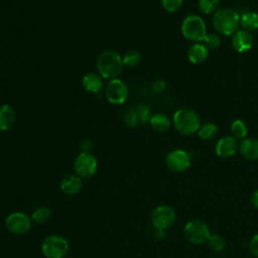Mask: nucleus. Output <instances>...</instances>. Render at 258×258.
<instances>
[{
    "instance_id": "nucleus-32",
    "label": "nucleus",
    "mask_w": 258,
    "mask_h": 258,
    "mask_svg": "<svg viewBox=\"0 0 258 258\" xmlns=\"http://www.w3.org/2000/svg\"><path fill=\"white\" fill-rule=\"evenodd\" d=\"M93 143L91 142L90 139H84L81 142V149L83 150V152H90V149L92 148Z\"/></svg>"
},
{
    "instance_id": "nucleus-7",
    "label": "nucleus",
    "mask_w": 258,
    "mask_h": 258,
    "mask_svg": "<svg viewBox=\"0 0 258 258\" xmlns=\"http://www.w3.org/2000/svg\"><path fill=\"white\" fill-rule=\"evenodd\" d=\"M74 170L82 178H91L98 170V160L91 152L82 151L74 160Z\"/></svg>"
},
{
    "instance_id": "nucleus-19",
    "label": "nucleus",
    "mask_w": 258,
    "mask_h": 258,
    "mask_svg": "<svg viewBox=\"0 0 258 258\" xmlns=\"http://www.w3.org/2000/svg\"><path fill=\"white\" fill-rule=\"evenodd\" d=\"M149 124L154 131L164 132L170 127L171 121L167 115L162 114V113H157V114H154L151 116V118L149 120Z\"/></svg>"
},
{
    "instance_id": "nucleus-13",
    "label": "nucleus",
    "mask_w": 258,
    "mask_h": 258,
    "mask_svg": "<svg viewBox=\"0 0 258 258\" xmlns=\"http://www.w3.org/2000/svg\"><path fill=\"white\" fill-rule=\"evenodd\" d=\"M253 37L249 31L244 29H239L233 34L232 37V46L233 48L240 53L250 50L253 46Z\"/></svg>"
},
{
    "instance_id": "nucleus-22",
    "label": "nucleus",
    "mask_w": 258,
    "mask_h": 258,
    "mask_svg": "<svg viewBox=\"0 0 258 258\" xmlns=\"http://www.w3.org/2000/svg\"><path fill=\"white\" fill-rule=\"evenodd\" d=\"M217 134H218V127L216 124L211 123V122L201 125V127L198 131L199 137L204 140H211V139L215 138L217 136Z\"/></svg>"
},
{
    "instance_id": "nucleus-29",
    "label": "nucleus",
    "mask_w": 258,
    "mask_h": 258,
    "mask_svg": "<svg viewBox=\"0 0 258 258\" xmlns=\"http://www.w3.org/2000/svg\"><path fill=\"white\" fill-rule=\"evenodd\" d=\"M163 9L169 13L177 11L183 3V0H160Z\"/></svg>"
},
{
    "instance_id": "nucleus-18",
    "label": "nucleus",
    "mask_w": 258,
    "mask_h": 258,
    "mask_svg": "<svg viewBox=\"0 0 258 258\" xmlns=\"http://www.w3.org/2000/svg\"><path fill=\"white\" fill-rule=\"evenodd\" d=\"M209 49L204 43H195L187 50V58L192 63H202L208 57Z\"/></svg>"
},
{
    "instance_id": "nucleus-2",
    "label": "nucleus",
    "mask_w": 258,
    "mask_h": 258,
    "mask_svg": "<svg viewBox=\"0 0 258 258\" xmlns=\"http://www.w3.org/2000/svg\"><path fill=\"white\" fill-rule=\"evenodd\" d=\"M214 28L223 35H233L240 27V16L231 8L218 9L213 16Z\"/></svg>"
},
{
    "instance_id": "nucleus-12",
    "label": "nucleus",
    "mask_w": 258,
    "mask_h": 258,
    "mask_svg": "<svg viewBox=\"0 0 258 258\" xmlns=\"http://www.w3.org/2000/svg\"><path fill=\"white\" fill-rule=\"evenodd\" d=\"M239 145L237 140L233 136H224L216 143V154L222 158H228L233 156L238 150Z\"/></svg>"
},
{
    "instance_id": "nucleus-16",
    "label": "nucleus",
    "mask_w": 258,
    "mask_h": 258,
    "mask_svg": "<svg viewBox=\"0 0 258 258\" xmlns=\"http://www.w3.org/2000/svg\"><path fill=\"white\" fill-rule=\"evenodd\" d=\"M83 88L93 94L99 93L103 89V78L96 73H88L82 78Z\"/></svg>"
},
{
    "instance_id": "nucleus-20",
    "label": "nucleus",
    "mask_w": 258,
    "mask_h": 258,
    "mask_svg": "<svg viewBox=\"0 0 258 258\" xmlns=\"http://www.w3.org/2000/svg\"><path fill=\"white\" fill-rule=\"evenodd\" d=\"M240 25L246 31H254L258 28V14L254 11H246L240 16Z\"/></svg>"
},
{
    "instance_id": "nucleus-6",
    "label": "nucleus",
    "mask_w": 258,
    "mask_h": 258,
    "mask_svg": "<svg viewBox=\"0 0 258 258\" xmlns=\"http://www.w3.org/2000/svg\"><path fill=\"white\" fill-rule=\"evenodd\" d=\"M183 36L191 41H203L207 35V26L204 19L199 15H188L181 23Z\"/></svg>"
},
{
    "instance_id": "nucleus-23",
    "label": "nucleus",
    "mask_w": 258,
    "mask_h": 258,
    "mask_svg": "<svg viewBox=\"0 0 258 258\" xmlns=\"http://www.w3.org/2000/svg\"><path fill=\"white\" fill-rule=\"evenodd\" d=\"M231 132L233 134V137H235L236 139H242L243 140L247 136L248 129H247L246 124L242 120L236 119L232 122Z\"/></svg>"
},
{
    "instance_id": "nucleus-14",
    "label": "nucleus",
    "mask_w": 258,
    "mask_h": 258,
    "mask_svg": "<svg viewBox=\"0 0 258 258\" xmlns=\"http://www.w3.org/2000/svg\"><path fill=\"white\" fill-rule=\"evenodd\" d=\"M82 186H83V178L77 175L76 173L64 175L59 182L60 190L63 194L69 196H74L78 194L82 189Z\"/></svg>"
},
{
    "instance_id": "nucleus-24",
    "label": "nucleus",
    "mask_w": 258,
    "mask_h": 258,
    "mask_svg": "<svg viewBox=\"0 0 258 258\" xmlns=\"http://www.w3.org/2000/svg\"><path fill=\"white\" fill-rule=\"evenodd\" d=\"M50 215H51V212L49 210V208L47 207H39L37 209H35L30 218L32 220V222L34 223H37V224H42V223H45L49 220L50 218Z\"/></svg>"
},
{
    "instance_id": "nucleus-33",
    "label": "nucleus",
    "mask_w": 258,
    "mask_h": 258,
    "mask_svg": "<svg viewBox=\"0 0 258 258\" xmlns=\"http://www.w3.org/2000/svg\"><path fill=\"white\" fill-rule=\"evenodd\" d=\"M250 202H251V205L255 208V209H258V189L254 190L250 197Z\"/></svg>"
},
{
    "instance_id": "nucleus-25",
    "label": "nucleus",
    "mask_w": 258,
    "mask_h": 258,
    "mask_svg": "<svg viewBox=\"0 0 258 258\" xmlns=\"http://www.w3.org/2000/svg\"><path fill=\"white\" fill-rule=\"evenodd\" d=\"M207 245L214 252H221L226 248V240L219 234H213L210 236Z\"/></svg>"
},
{
    "instance_id": "nucleus-8",
    "label": "nucleus",
    "mask_w": 258,
    "mask_h": 258,
    "mask_svg": "<svg viewBox=\"0 0 258 258\" xmlns=\"http://www.w3.org/2000/svg\"><path fill=\"white\" fill-rule=\"evenodd\" d=\"M105 95L109 103L113 105L124 104L129 96V89L127 84L119 79L110 80L105 89Z\"/></svg>"
},
{
    "instance_id": "nucleus-5",
    "label": "nucleus",
    "mask_w": 258,
    "mask_h": 258,
    "mask_svg": "<svg viewBox=\"0 0 258 258\" xmlns=\"http://www.w3.org/2000/svg\"><path fill=\"white\" fill-rule=\"evenodd\" d=\"M184 238L194 245H203L207 244L211 234L210 228L208 225L198 219H194L188 221L183 228Z\"/></svg>"
},
{
    "instance_id": "nucleus-31",
    "label": "nucleus",
    "mask_w": 258,
    "mask_h": 258,
    "mask_svg": "<svg viewBox=\"0 0 258 258\" xmlns=\"http://www.w3.org/2000/svg\"><path fill=\"white\" fill-rule=\"evenodd\" d=\"M151 88L155 93H162L166 89V83L163 80H156L152 83Z\"/></svg>"
},
{
    "instance_id": "nucleus-11",
    "label": "nucleus",
    "mask_w": 258,
    "mask_h": 258,
    "mask_svg": "<svg viewBox=\"0 0 258 258\" xmlns=\"http://www.w3.org/2000/svg\"><path fill=\"white\" fill-rule=\"evenodd\" d=\"M191 158L188 152L183 149L171 150L165 157V163L169 170L180 173L190 166Z\"/></svg>"
},
{
    "instance_id": "nucleus-27",
    "label": "nucleus",
    "mask_w": 258,
    "mask_h": 258,
    "mask_svg": "<svg viewBox=\"0 0 258 258\" xmlns=\"http://www.w3.org/2000/svg\"><path fill=\"white\" fill-rule=\"evenodd\" d=\"M220 5V0H199L198 6L201 12L205 14L215 13Z\"/></svg>"
},
{
    "instance_id": "nucleus-28",
    "label": "nucleus",
    "mask_w": 258,
    "mask_h": 258,
    "mask_svg": "<svg viewBox=\"0 0 258 258\" xmlns=\"http://www.w3.org/2000/svg\"><path fill=\"white\" fill-rule=\"evenodd\" d=\"M203 41L208 49H216L221 45V38L218 34L215 33L207 34Z\"/></svg>"
},
{
    "instance_id": "nucleus-9",
    "label": "nucleus",
    "mask_w": 258,
    "mask_h": 258,
    "mask_svg": "<svg viewBox=\"0 0 258 258\" xmlns=\"http://www.w3.org/2000/svg\"><path fill=\"white\" fill-rule=\"evenodd\" d=\"M176 219L175 211L168 205L156 207L151 214V223L158 231H164L170 228Z\"/></svg>"
},
{
    "instance_id": "nucleus-10",
    "label": "nucleus",
    "mask_w": 258,
    "mask_h": 258,
    "mask_svg": "<svg viewBox=\"0 0 258 258\" xmlns=\"http://www.w3.org/2000/svg\"><path fill=\"white\" fill-rule=\"evenodd\" d=\"M4 224L11 234L24 235L31 229L32 220L22 212H13L6 217Z\"/></svg>"
},
{
    "instance_id": "nucleus-30",
    "label": "nucleus",
    "mask_w": 258,
    "mask_h": 258,
    "mask_svg": "<svg viewBox=\"0 0 258 258\" xmlns=\"http://www.w3.org/2000/svg\"><path fill=\"white\" fill-rule=\"evenodd\" d=\"M249 248H250L251 253H252L256 258H258V233L255 234V235H253L252 238L250 239Z\"/></svg>"
},
{
    "instance_id": "nucleus-15",
    "label": "nucleus",
    "mask_w": 258,
    "mask_h": 258,
    "mask_svg": "<svg viewBox=\"0 0 258 258\" xmlns=\"http://www.w3.org/2000/svg\"><path fill=\"white\" fill-rule=\"evenodd\" d=\"M242 156L248 160H258V139L245 138L239 144Z\"/></svg>"
},
{
    "instance_id": "nucleus-26",
    "label": "nucleus",
    "mask_w": 258,
    "mask_h": 258,
    "mask_svg": "<svg viewBox=\"0 0 258 258\" xmlns=\"http://www.w3.org/2000/svg\"><path fill=\"white\" fill-rule=\"evenodd\" d=\"M122 61L125 67L128 68H134L138 66L141 61V54L137 50H128L125 52V54L122 56Z\"/></svg>"
},
{
    "instance_id": "nucleus-21",
    "label": "nucleus",
    "mask_w": 258,
    "mask_h": 258,
    "mask_svg": "<svg viewBox=\"0 0 258 258\" xmlns=\"http://www.w3.org/2000/svg\"><path fill=\"white\" fill-rule=\"evenodd\" d=\"M132 109H133V112L135 114V117H136L139 125L149 122L152 115H151L150 108L147 105L139 104V105L132 107Z\"/></svg>"
},
{
    "instance_id": "nucleus-4",
    "label": "nucleus",
    "mask_w": 258,
    "mask_h": 258,
    "mask_svg": "<svg viewBox=\"0 0 258 258\" xmlns=\"http://www.w3.org/2000/svg\"><path fill=\"white\" fill-rule=\"evenodd\" d=\"M70 244L68 240L60 235H49L41 243L40 250L45 258H63L68 254Z\"/></svg>"
},
{
    "instance_id": "nucleus-17",
    "label": "nucleus",
    "mask_w": 258,
    "mask_h": 258,
    "mask_svg": "<svg viewBox=\"0 0 258 258\" xmlns=\"http://www.w3.org/2000/svg\"><path fill=\"white\" fill-rule=\"evenodd\" d=\"M16 114L14 109L7 104L0 106V131L11 129L15 123Z\"/></svg>"
},
{
    "instance_id": "nucleus-3",
    "label": "nucleus",
    "mask_w": 258,
    "mask_h": 258,
    "mask_svg": "<svg viewBox=\"0 0 258 258\" xmlns=\"http://www.w3.org/2000/svg\"><path fill=\"white\" fill-rule=\"evenodd\" d=\"M172 123L175 130L185 136L198 133L201 127V119L197 112L187 108L177 110L173 114Z\"/></svg>"
},
{
    "instance_id": "nucleus-34",
    "label": "nucleus",
    "mask_w": 258,
    "mask_h": 258,
    "mask_svg": "<svg viewBox=\"0 0 258 258\" xmlns=\"http://www.w3.org/2000/svg\"><path fill=\"white\" fill-rule=\"evenodd\" d=\"M63 258H72V257H63Z\"/></svg>"
},
{
    "instance_id": "nucleus-1",
    "label": "nucleus",
    "mask_w": 258,
    "mask_h": 258,
    "mask_svg": "<svg viewBox=\"0 0 258 258\" xmlns=\"http://www.w3.org/2000/svg\"><path fill=\"white\" fill-rule=\"evenodd\" d=\"M122 56L119 52L108 49L101 52L96 60V69L98 74L107 80L118 78L123 71Z\"/></svg>"
}]
</instances>
